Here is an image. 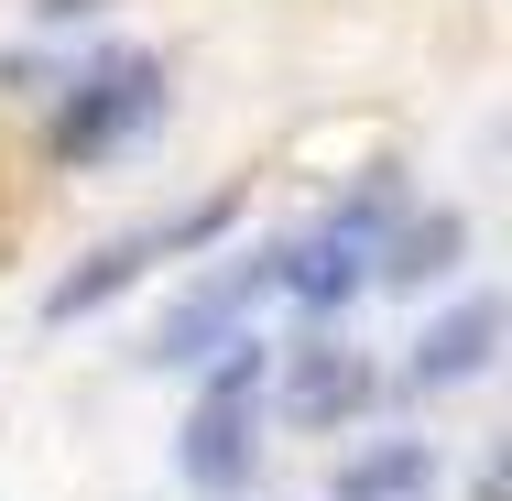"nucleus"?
<instances>
[{
	"instance_id": "1",
	"label": "nucleus",
	"mask_w": 512,
	"mask_h": 501,
	"mask_svg": "<svg viewBox=\"0 0 512 501\" xmlns=\"http://www.w3.org/2000/svg\"><path fill=\"white\" fill-rule=\"evenodd\" d=\"M262 371H273V338H262V327H240V338L218 349V371H207L197 414H186V491H197V501L251 491V447H262Z\"/></svg>"
},
{
	"instance_id": "2",
	"label": "nucleus",
	"mask_w": 512,
	"mask_h": 501,
	"mask_svg": "<svg viewBox=\"0 0 512 501\" xmlns=\"http://www.w3.org/2000/svg\"><path fill=\"white\" fill-rule=\"evenodd\" d=\"M229 229V197H207V207H186L175 229H120V240H99L77 273H55L44 284V327H77V316H99L109 295H131L153 262H175V251H197V240H218Z\"/></svg>"
},
{
	"instance_id": "3",
	"label": "nucleus",
	"mask_w": 512,
	"mask_h": 501,
	"mask_svg": "<svg viewBox=\"0 0 512 501\" xmlns=\"http://www.w3.org/2000/svg\"><path fill=\"white\" fill-rule=\"evenodd\" d=\"M153 109H164V66H153V55H109V66L77 77V99L55 109V153H66V164H99L109 142H131Z\"/></svg>"
},
{
	"instance_id": "4",
	"label": "nucleus",
	"mask_w": 512,
	"mask_h": 501,
	"mask_svg": "<svg viewBox=\"0 0 512 501\" xmlns=\"http://www.w3.org/2000/svg\"><path fill=\"white\" fill-rule=\"evenodd\" d=\"M360 284H371V240H360V229L316 218L306 240H273V295H295V305H316V316H338Z\"/></svg>"
},
{
	"instance_id": "5",
	"label": "nucleus",
	"mask_w": 512,
	"mask_h": 501,
	"mask_svg": "<svg viewBox=\"0 0 512 501\" xmlns=\"http://www.w3.org/2000/svg\"><path fill=\"white\" fill-rule=\"evenodd\" d=\"M491 360H502V305L469 295V305H447V316H425V338H414L404 382H414V393H469Z\"/></svg>"
},
{
	"instance_id": "6",
	"label": "nucleus",
	"mask_w": 512,
	"mask_h": 501,
	"mask_svg": "<svg viewBox=\"0 0 512 501\" xmlns=\"http://www.w3.org/2000/svg\"><path fill=\"white\" fill-rule=\"evenodd\" d=\"M371 403V360L349 349V338H306V349H284V414L327 436V425H349Z\"/></svg>"
},
{
	"instance_id": "7",
	"label": "nucleus",
	"mask_w": 512,
	"mask_h": 501,
	"mask_svg": "<svg viewBox=\"0 0 512 501\" xmlns=\"http://www.w3.org/2000/svg\"><path fill=\"white\" fill-rule=\"evenodd\" d=\"M458 251H469V218H458V207H414L404 229L371 251V284L425 295V284H447V273H458Z\"/></svg>"
},
{
	"instance_id": "8",
	"label": "nucleus",
	"mask_w": 512,
	"mask_h": 501,
	"mask_svg": "<svg viewBox=\"0 0 512 501\" xmlns=\"http://www.w3.org/2000/svg\"><path fill=\"white\" fill-rule=\"evenodd\" d=\"M425 491H436V447L425 436H382V447L338 458V480H327V501H425Z\"/></svg>"
},
{
	"instance_id": "9",
	"label": "nucleus",
	"mask_w": 512,
	"mask_h": 501,
	"mask_svg": "<svg viewBox=\"0 0 512 501\" xmlns=\"http://www.w3.org/2000/svg\"><path fill=\"white\" fill-rule=\"evenodd\" d=\"M44 22H88V11H109V0H33Z\"/></svg>"
}]
</instances>
